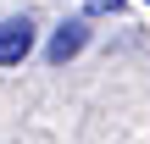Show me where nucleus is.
Wrapping results in <instances>:
<instances>
[{"instance_id":"3","label":"nucleus","mask_w":150,"mask_h":144,"mask_svg":"<svg viewBox=\"0 0 150 144\" xmlns=\"http://www.w3.org/2000/svg\"><path fill=\"white\" fill-rule=\"evenodd\" d=\"M89 11H122V0H89Z\"/></svg>"},{"instance_id":"2","label":"nucleus","mask_w":150,"mask_h":144,"mask_svg":"<svg viewBox=\"0 0 150 144\" xmlns=\"http://www.w3.org/2000/svg\"><path fill=\"white\" fill-rule=\"evenodd\" d=\"M33 50V17H6L0 22V67H22Z\"/></svg>"},{"instance_id":"1","label":"nucleus","mask_w":150,"mask_h":144,"mask_svg":"<svg viewBox=\"0 0 150 144\" xmlns=\"http://www.w3.org/2000/svg\"><path fill=\"white\" fill-rule=\"evenodd\" d=\"M83 44H89V17H67V22L50 33V44H45V61H50V67H67V61H72Z\"/></svg>"}]
</instances>
